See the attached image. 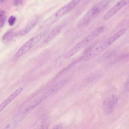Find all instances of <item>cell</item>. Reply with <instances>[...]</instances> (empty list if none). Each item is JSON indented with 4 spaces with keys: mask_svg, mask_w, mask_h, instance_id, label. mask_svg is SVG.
<instances>
[{
    "mask_svg": "<svg viewBox=\"0 0 129 129\" xmlns=\"http://www.w3.org/2000/svg\"><path fill=\"white\" fill-rule=\"evenodd\" d=\"M37 22V19H34L31 20L24 28L15 33V36H21L27 34L36 25Z\"/></svg>",
    "mask_w": 129,
    "mask_h": 129,
    "instance_id": "cell-8",
    "label": "cell"
},
{
    "mask_svg": "<svg viewBox=\"0 0 129 129\" xmlns=\"http://www.w3.org/2000/svg\"><path fill=\"white\" fill-rule=\"evenodd\" d=\"M23 89L20 87L12 94L0 105V111H2L13 100L17 97L22 92Z\"/></svg>",
    "mask_w": 129,
    "mask_h": 129,
    "instance_id": "cell-7",
    "label": "cell"
},
{
    "mask_svg": "<svg viewBox=\"0 0 129 129\" xmlns=\"http://www.w3.org/2000/svg\"><path fill=\"white\" fill-rule=\"evenodd\" d=\"M66 82L67 81L66 80H63L59 82L53 87L52 91L55 92L59 90L65 85Z\"/></svg>",
    "mask_w": 129,
    "mask_h": 129,
    "instance_id": "cell-11",
    "label": "cell"
},
{
    "mask_svg": "<svg viewBox=\"0 0 129 129\" xmlns=\"http://www.w3.org/2000/svg\"><path fill=\"white\" fill-rule=\"evenodd\" d=\"M7 1L6 0H1L0 1V4L5 3Z\"/></svg>",
    "mask_w": 129,
    "mask_h": 129,
    "instance_id": "cell-17",
    "label": "cell"
},
{
    "mask_svg": "<svg viewBox=\"0 0 129 129\" xmlns=\"http://www.w3.org/2000/svg\"><path fill=\"white\" fill-rule=\"evenodd\" d=\"M125 88L127 90H129V78L126 81L125 85Z\"/></svg>",
    "mask_w": 129,
    "mask_h": 129,
    "instance_id": "cell-16",
    "label": "cell"
},
{
    "mask_svg": "<svg viewBox=\"0 0 129 129\" xmlns=\"http://www.w3.org/2000/svg\"><path fill=\"white\" fill-rule=\"evenodd\" d=\"M63 128L62 124L61 123H59L53 127L52 129H62Z\"/></svg>",
    "mask_w": 129,
    "mask_h": 129,
    "instance_id": "cell-14",
    "label": "cell"
},
{
    "mask_svg": "<svg viewBox=\"0 0 129 129\" xmlns=\"http://www.w3.org/2000/svg\"><path fill=\"white\" fill-rule=\"evenodd\" d=\"M80 1L79 0H73L62 7L44 21L41 26V28L44 29L51 26L78 5Z\"/></svg>",
    "mask_w": 129,
    "mask_h": 129,
    "instance_id": "cell-3",
    "label": "cell"
},
{
    "mask_svg": "<svg viewBox=\"0 0 129 129\" xmlns=\"http://www.w3.org/2000/svg\"><path fill=\"white\" fill-rule=\"evenodd\" d=\"M16 20V17L13 16H10L8 20V23L10 25L12 26L14 24Z\"/></svg>",
    "mask_w": 129,
    "mask_h": 129,
    "instance_id": "cell-13",
    "label": "cell"
},
{
    "mask_svg": "<svg viewBox=\"0 0 129 129\" xmlns=\"http://www.w3.org/2000/svg\"><path fill=\"white\" fill-rule=\"evenodd\" d=\"M23 1L22 0H15L13 2V4L16 6H17L22 4Z\"/></svg>",
    "mask_w": 129,
    "mask_h": 129,
    "instance_id": "cell-15",
    "label": "cell"
},
{
    "mask_svg": "<svg viewBox=\"0 0 129 129\" xmlns=\"http://www.w3.org/2000/svg\"><path fill=\"white\" fill-rule=\"evenodd\" d=\"M62 28V26L60 25L54 28L45 40V43H48L52 40L60 33Z\"/></svg>",
    "mask_w": 129,
    "mask_h": 129,
    "instance_id": "cell-9",
    "label": "cell"
},
{
    "mask_svg": "<svg viewBox=\"0 0 129 129\" xmlns=\"http://www.w3.org/2000/svg\"><path fill=\"white\" fill-rule=\"evenodd\" d=\"M47 33V31H45L30 38L18 50L14 55V58L17 59L26 53L42 39Z\"/></svg>",
    "mask_w": 129,
    "mask_h": 129,
    "instance_id": "cell-4",
    "label": "cell"
},
{
    "mask_svg": "<svg viewBox=\"0 0 129 129\" xmlns=\"http://www.w3.org/2000/svg\"><path fill=\"white\" fill-rule=\"evenodd\" d=\"M104 29V27L101 26L93 31L68 50L65 54L64 58H70L84 48L99 35Z\"/></svg>",
    "mask_w": 129,
    "mask_h": 129,
    "instance_id": "cell-2",
    "label": "cell"
},
{
    "mask_svg": "<svg viewBox=\"0 0 129 129\" xmlns=\"http://www.w3.org/2000/svg\"><path fill=\"white\" fill-rule=\"evenodd\" d=\"M110 3L109 0H102L94 4L79 22L78 25L82 27L89 24L91 21L102 14L108 7Z\"/></svg>",
    "mask_w": 129,
    "mask_h": 129,
    "instance_id": "cell-1",
    "label": "cell"
},
{
    "mask_svg": "<svg viewBox=\"0 0 129 129\" xmlns=\"http://www.w3.org/2000/svg\"><path fill=\"white\" fill-rule=\"evenodd\" d=\"M15 34L12 30H9L6 32L3 36V42L6 44L10 42L13 39Z\"/></svg>",
    "mask_w": 129,
    "mask_h": 129,
    "instance_id": "cell-10",
    "label": "cell"
},
{
    "mask_svg": "<svg viewBox=\"0 0 129 129\" xmlns=\"http://www.w3.org/2000/svg\"><path fill=\"white\" fill-rule=\"evenodd\" d=\"M127 3H128L129 4V1H128V2H127Z\"/></svg>",
    "mask_w": 129,
    "mask_h": 129,
    "instance_id": "cell-18",
    "label": "cell"
},
{
    "mask_svg": "<svg viewBox=\"0 0 129 129\" xmlns=\"http://www.w3.org/2000/svg\"><path fill=\"white\" fill-rule=\"evenodd\" d=\"M118 99L117 96L114 94L111 95L106 98L103 103V107L104 112L109 114L114 109Z\"/></svg>",
    "mask_w": 129,
    "mask_h": 129,
    "instance_id": "cell-5",
    "label": "cell"
},
{
    "mask_svg": "<svg viewBox=\"0 0 129 129\" xmlns=\"http://www.w3.org/2000/svg\"><path fill=\"white\" fill-rule=\"evenodd\" d=\"M127 3V2L125 0H121L118 2L104 15L103 19L107 20L111 18L125 6Z\"/></svg>",
    "mask_w": 129,
    "mask_h": 129,
    "instance_id": "cell-6",
    "label": "cell"
},
{
    "mask_svg": "<svg viewBox=\"0 0 129 129\" xmlns=\"http://www.w3.org/2000/svg\"><path fill=\"white\" fill-rule=\"evenodd\" d=\"M6 18L5 12L4 10H1L0 12V27L2 28L4 26Z\"/></svg>",
    "mask_w": 129,
    "mask_h": 129,
    "instance_id": "cell-12",
    "label": "cell"
}]
</instances>
